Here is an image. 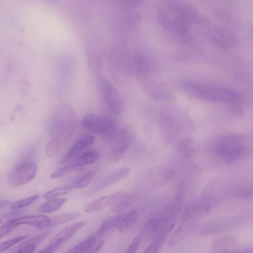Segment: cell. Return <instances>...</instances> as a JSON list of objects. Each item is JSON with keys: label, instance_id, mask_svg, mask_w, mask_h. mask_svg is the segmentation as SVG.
<instances>
[{"label": "cell", "instance_id": "obj_1", "mask_svg": "<svg viewBox=\"0 0 253 253\" xmlns=\"http://www.w3.org/2000/svg\"><path fill=\"white\" fill-rule=\"evenodd\" d=\"M77 119L74 110L67 104L58 105L53 111L48 124L50 139L63 147L75 131Z\"/></svg>", "mask_w": 253, "mask_h": 253}, {"label": "cell", "instance_id": "obj_2", "mask_svg": "<svg viewBox=\"0 0 253 253\" xmlns=\"http://www.w3.org/2000/svg\"><path fill=\"white\" fill-rule=\"evenodd\" d=\"M178 86L188 95L205 101L225 102L233 101L237 98V94L232 90L200 83L190 79L180 80Z\"/></svg>", "mask_w": 253, "mask_h": 253}, {"label": "cell", "instance_id": "obj_3", "mask_svg": "<svg viewBox=\"0 0 253 253\" xmlns=\"http://www.w3.org/2000/svg\"><path fill=\"white\" fill-rule=\"evenodd\" d=\"M134 70L139 84L150 96L158 100H165L171 97L170 91L165 85L151 78L148 63L143 57H135Z\"/></svg>", "mask_w": 253, "mask_h": 253}, {"label": "cell", "instance_id": "obj_4", "mask_svg": "<svg viewBox=\"0 0 253 253\" xmlns=\"http://www.w3.org/2000/svg\"><path fill=\"white\" fill-rule=\"evenodd\" d=\"M82 126L101 136L107 142L114 144L119 132L115 122L109 118L96 114H86L81 122Z\"/></svg>", "mask_w": 253, "mask_h": 253}, {"label": "cell", "instance_id": "obj_5", "mask_svg": "<svg viewBox=\"0 0 253 253\" xmlns=\"http://www.w3.org/2000/svg\"><path fill=\"white\" fill-rule=\"evenodd\" d=\"M213 154L228 163L239 161L244 155L245 148L237 138H225L213 147Z\"/></svg>", "mask_w": 253, "mask_h": 253}, {"label": "cell", "instance_id": "obj_6", "mask_svg": "<svg viewBox=\"0 0 253 253\" xmlns=\"http://www.w3.org/2000/svg\"><path fill=\"white\" fill-rule=\"evenodd\" d=\"M99 86L104 100L110 111L115 115H121L124 109L123 102L114 84L107 79L100 77Z\"/></svg>", "mask_w": 253, "mask_h": 253}, {"label": "cell", "instance_id": "obj_7", "mask_svg": "<svg viewBox=\"0 0 253 253\" xmlns=\"http://www.w3.org/2000/svg\"><path fill=\"white\" fill-rule=\"evenodd\" d=\"M37 169V165L35 163H21L11 171L8 177V183L13 187L26 184L35 177Z\"/></svg>", "mask_w": 253, "mask_h": 253}, {"label": "cell", "instance_id": "obj_8", "mask_svg": "<svg viewBox=\"0 0 253 253\" xmlns=\"http://www.w3.org/2000/svg\"><path fill=\"white\" fill-rule=\"evenodd\" d=\"M172 217L167 213L152 217L145 223L139 233L143 240H150L155 238L170 224Z\"/></svg>", "mask_w": 253, "mask_h": 253}, {"label": "cell", "instance_id": "obj_9", "mask_svg": "<svg viewBox=\"0 0 253 253\" xmlns=\"http://www.w3.org/2000/svg\"><path fill=\"white\" fill-rule=\"evenodd\" d=\"M85 221L74 223L59 231L50 241L49 244L39 251V253L55 252L66 241L71 238L81 229L85 226Z\"/></svg>", "mask_w": 253, "mask_h": 253}, {"label": "cell", "instance_id": "obj_10", "mask_svg": "<svg viewBox=\"0 0 253 253\" xmlns=\"http://www.w3.org/2000/svg\"><path fill=\"white\" fill-rule=\"evenodd\" d=\"M132 129L125 126L119 130L118 136L114 143V147L110 154L111 159L114 161L120 160L127 151L133 139Z\"/></svg>", "mask_w": 253, "mask_h": 253}, {"label": "cell", "instance_id": "obj_11", "mask_svg": "<svg viewBox=\"0 0 253 253\" xmlns=\"http://www.w3.org/2000/svg\"><path fill=\"white\" fill-rule=\"evenodd\" d=\"M177 110L168 108L162 114V125L168 131L175 135L181 130L183 126L181 114Z\"/></svg>", "mask_w": 253, "mask_h": 253}, {"label": "cell", "instance_id": "obj_12", "mask_svg": "<svg viewBox=\"0 0 253 253\" xmlns=\"http://www.w3.org/2000/svg\"><path fill=\"white\" fill-rule=\"evenodd\" d=\"M94 141V138L91 134H85L82 135L71 146L61 157L60 163L65 164L73 160L83 150L91 145Z\"/></svg>", "mask_w": 253, "mask_h": 253}, {"label": "cell", "instance_id": "obj_13", "mask_svg": "<svg viewBox=\"0 0 253 253\" xmlns=\"http://www.w3.org/2000/svg\"><path fill=\"white\" fill-rule=\"evenodd\" d=\"M16 228L22 224H27L38 228L47 227L51 224V220L43 214L30 215L12 218L7 221Z\"/></svg>", "mask_w": 253, "mask_h": 253}, {"label": "cell", "instance_id": "obj_14", "mask_svg": "<svg viewBox=\"0 0 253 253\" xmlns=\"http://www.w3.org/2000/svg\"><path fill=\"white\" fill-rule=\"evenodd\" d=\"M129 169L123 167L117 169L98 180L92 187V193L98 192L127 177Z\"/></svg>", "mask_w": 253, "mask_h": 253}, {"label": "cell", "instance_id": "obj_15", "mask_svg": "<svg viewBox=\"0 0 253 253\" xmlns=\"http://www.w3.org/2000/svg\"><path fill=\"white\" fill-rule=\"evenodd\" d=\"M100 153L96 150L87 151L74 159L72 165L75 170H79L84 167L96 162L100 157Z\"/></svg>", "mask_w": 253, "mask_h": 253}, {"label": "cell", "instance_id": "obj_16", "mask_svg": "<svg viewBox=\"0 0 253 253\" xmlns=\"http://www.w3.org/2000/svg\"><path fill=\"white\" fill-rule=\"evenodd\" d=\"M232 221H217L208 222L202 225L199 228V233L202 235L217 234L232 226Z\"/></svg>", "mask_w": 253, "mask_h": 253}, {"label": "cell", "instance_id": "obj_17", "mask_svg": "<svg viewBox=\"0 0 253 253\" xmlns=\"http://www.w3.org/2000/svg\"><path fill=\"white\" fill-rule=\"evenodd\" d=\"M115 193L101 197L86 205L84 210L87 213L101 211L109 205H112L115 201Z\"/></svg>", "mask_w": 253, "mask_h": 253}, {"label": "cell", "instance_id": "obj_18", "mask_svg": "<svg viewBox=\"0 0 253 253\" xmlns=\"http://www.w3.org/2000/svg\"><path fill=\"white\" fill-rule=\"evenodd\" d=\"M114 193L115 201L112 204L111 209L113 212L120 213L129 207L131 205V198L125 191H118Z\"/></svg>", "mask_w": 253, "mask_h": 253}, {"label": "cell", "instance_id": "obj_19", "mask_svg": "<svg viewBox=\"0 0 253 253\" xmlns=\"http://www.w3.org/2000/svg\"><path fill=\"white\" fill-rule=\"evenodd\" d=\"M174 226L173 223L170 224L162 232L159 234L144 251V253H157L162 247L168 236Z\"/></svg>", "mask_w": 253, "mask_h": 253}, {"label": "cell", "instance_id": "obj_20", "mask_svg": "<svg viewBox=\"0 0 253 253\" xmlns=\"http://www.w3.org/2000/svg\"><path fill=\"white\" fill-rule=\"evenodd\" d=\"M176 150L180 155L187 158L193 157L196 151L194 143L188 138H183L179 140L177 143Z\"/></svg>", "mask_w": 253, "mask_h": 253}, {"label": "cell", "instance_id": "obj_21", "mask_svg": "<svg viewBox=\"0 0 253 253\" xmlns=\"http://www.w3.org/2000/svg\"><path fill=\"white\" fill-rule=\"evenodd\" d=\"M96 240V236H89L77 244L66 252L70 253L88 252L95 244Z\"/></svg>", "mask_w": 253, "mask_h": 253}, {"label": "cell", "instance_id": "obj_22", "mask_svg": "<svg viewBox=\"0 0 253 253\" xmlns=\"http://www.w3.org/2000/svg\"><path fill=\"white\" fill-rule=\"evenodd\" d=\"M137 217V212L135 210H132L126 213L122 214L118 229L120 232L129 229L136 222Z\"/></svg>", "mask_w": 253, "mask_h": 253}, {"label": "cell", "instance_id": "obj_23", "mask_svg": "<svg viewBox=\"0 0 253 253\" xmlns=\"http://www.w3.org/2000/svg\"><path fill=\"white\" fill-rule=\"evenodd\" d=\"M122 214L115 215L105 219L100 225L98 233L103 235L114 228H118L119 225Z\"/></svg>", "mask_w": 253, "mask_h": 253}, {"label": "cell", "instance_id": "obj_24", "mask_svg": "<svg viewBox=\"0 0 253 253\" xmlns=\"http://www.w3.org/2000/svg\"><path fill=\"white\" fill-rule=\"evenodd\" d=\"M95 175V171L93 170H90L75 179L70 185L74 189L84 188L93 180Z\"/></svg>", "mask_w": 253, "mask_h": 253}, {"label": "cell", "instance_id": "obj_25", "mask_svg": "<svg viewBox=\"0 0 253 253\" xmlns=\"http://www.w3.org/2000/svg\"><path fill=\"white\" fill-rule=\"evenodd\" d=\"M237 238L233 235H227L216 239L213 242L212 247L215 250H225L235 244Z\"/></svg>", "mask_w": 253, "mask_h": 253}, {"label": "cell", "instance_id": "obj_26", "mask_svg": "<svg viewBox=\"0 0 253 253\" xmlns=\"http://www.w3.org/2000/svg\"><path fill=\"white\" fill-rule=\"evenodd\" d=\"M67 200L66 198L51 199L41 206L40 211L44 213L54 211L62 207Z\"/></svg>", "mask_w": 253, "mask_h": 253}, {"label": "cell", "instance_id": "obj_27", "mask_svg": "<svg viewBox=\"0 0 253 253\" xmlns=\"http://www.w3.org/2000/svg\"><path fill=\"white\" fill-rule=\"evenodd\" d=\"M80 215L81 213L77 211L62 213L55 216L51 220V225L57 226L70 222L78 218Z\"/></svg>", "mask_w": 253, "mask_h": 253}, {"label": "cell", "instance_id": "obj_28", "mask_svg": "<svg viewBox=\"0 0 253 253\" xmlns=\"http://www.w3.org/2000/svg\"><path fill=\"white\" fill-rule=\"evenodd\" d=\"M189 226L186 224L180 223L169 239V245L173 246L178 243L184 238Z\"/></svg>", "mask_w": 253, "mask_h": 253}, {"label": "cell", "instance_id": "obj_29", "mask_svg": "<svg viewBox=\"0 0 253 253\" xmlns=\"http://www.w3.org/2000/svg\"><path fill=\"white\" fill-rule=\"evenodd\" d=\"M73 189L71 185L58 187L45 193L43 195V197L46 199H53L55 197L68 194Z\"/></svg>", "mask_w": 253, "mask_h": 253}, {"label": "cell", "instance_id": "obj_30", "mask_svg": "<svg viewBox=\"0 0 253 253\" xmlns=\"http://www.w3.org/2000/svg\"><path fill=\"white\" fill-rule=\"evenodd\" d=\"M39 197L40 195L36 194L25 199L15 201L11 204L10 208L15 210L22 209L36 202Z\"/></svg>", "mask_w": 253, "mask_h": 253}, {"label": "cell", "instance_id": "obj_31", "mask_svg": "<svg viewBox=\"0 0 253 253\" xmlns=\"http://www.w3.org/2000/svg\"><path fill=\"white\" fill-rule=\"evenodd\" d=\"M62 147L58 142L50 139L45 146V152L47 156L52 157L58 154Z\"/></svg>", "mask_w": 253, "mask_h": 253}, {"label": "cell", "instance_id": "obj_32", "mask_svg": "<svg viewBox=\"0 0 253 253\" xmlns=\"http://www.w3.org/2000/svg\"><path fill=\"white\" fill-rule=\"evenodd\" d=\"M187 185L184 181H181L177 186L175 192L174 202L182 205L186 195Z\"/></svg>", "mask_w": 253, "mask_h": 253}, {"label": "cell", "instance_id": "obj_33", "mask_svg": "<svg viewBox=\"0 0 253 253\" xmlns=\"http://www.w3.org/2000/svg\"><path fill=\"white\" fill-rule=\"evenodd\" d=\"M28 236V235L19 236L1 243L0 245V252H1L7 250L17 243L24 240Z\"/></svg>", "mask_w": 253, "mask_h": 253}, {"label": "cell", "instance_id": "obj_34", "mask_svg": "<svg viewBox=\"0 0 253 253\" xmlns=\"http://www.w3.org/2000/svg\"><path fill=\"white\" fill-rule=\"evenodd\" d=\"M73 171H75V169L74 167L70 164L69 165L60 168L55 170L50 174V177L52 179L60 178Z\"/></svg>", "mask_w": 253, "mask_h": 253}, {"label": "cell", "instance_id": "obj_35", "mask_svg": "<svg viewBox=\"0 0 253 253\" xmlns=\"http://www.w3.org/2000/svg\"><path fill=\"white\" fill-rule=\"evenodd\" d=\"M234 196L242 199L253 198V187H243L238 189L235 192Z\"/></svg>", "mask_w": 253, "mask_h": 253}, {"label": "cell", "instance_id": "obj_36", "mask_svg": "<svg viewBox=\"0 0 253 253\" xmlns=\"http://www.w3.org/2000/svg\"><path fill=\"white\" fill-rule=\"evenodd\" d=\"M37 244L34 243H27L20 245V248L15 251L18 253H31L35 252Z\"/></svg>", "mask_w": 253, "mask_h": 253}, {"label": "cell", "instance_id": "obj_37", "mask_svg": "<svg viewBox=\"0 0 253 253\" xmlns=\"http://www.w3.org/2000/svg\"><path fill=\"white\" fill-rule=\"evenodd\" d=\"M142 241L141 238L139 234L136 236L132 240L128 248H127L126 253H135L137 251L140 243Z\"/></svg>", "mask_w": 253, "mask_h": 253}, {"label": "cell", "instance_id": "obj_38", "mask_svg": "<svg viewBox=\"0 0 253 253\" xmlns=\"http://www.w3.org/2000/svg\"><path fill=\"white\" fill-rule=\"evenodd\" d=\"M49 234L48 232L42 233L35 237H32L28 240L23 242L21 245L27 243H34L38 244L42 242Z\"/></svg>", "mask_w": 253, "mask_h": 253}, {"label": "cell", "instance_id": "obj_39", "mask_svg": "<svg viewBox=\"0 0 253 253\" xmlns=\"http://www.w3.org/2000/svg\"><path fill=\"white\" fill-rule=\"evenodd\" d=\"M17 210L16 211H13L8 212H5L1 214V218H15L17 215H19L22 213V211H18Z\"/></svg>", "mask_w": 253, "mask_h": 253}, {"label": "cell", "instance_id": "obj_40", "mask_svg": "<svg viewBox=\"0 0 253 253\" xmlns=\"http://www.w3.org/2000/svg\"><path fill=\"white\" fill-rule=\"evenodd\" d=\"M104 244V241L103 240L100 241L96 244H95L88 252L95 253L98 252L103 247Z\"/></svg>", "mask_w": 253, "mask_h": 253}, {"label": "cell", "instance_id": "obj_41", "mask_svg": "<svg viewBox=\"0 0 253 253\" xmlns=\"http://www.w3.org/2000/svg\"><path fill=\"white\" fill-rule=\"evenodd\" d=\"M10 201H8V200H1L0 204V209H1L3 207H4L6 206L7 205H8L9 204H10Z\"/></svg>", "mask_w": 253, "mask_h": 253}]
</instances>
